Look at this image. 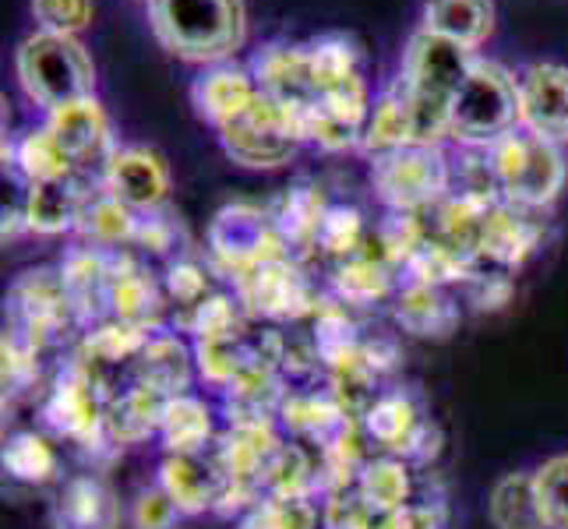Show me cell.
I'll return each mask as SVG.
<instances>
[{
    "instance_id": "42",
    "label": "cell",
    "mask_w": 568,
    "mask_h": 529,
    "mask_svg": "<svg viewBox=\"0 0 568 529\" xmlns=\"http://www.w3.org/2000/svg\"><path fill=\"white\" fill-rule=\"evenodd\" d=\"M237 529H322L318 498H262L247 516L233 522Z\"/></svg>"
},
{
    "instance_id": "17",
    "label": "cell",
    "mask_w": 568,
    "mask_h": 529,
    "mask_svg": "<svg viewBox=\"0 0 568 529\" xmlns=\"http://www.w3.org/2000/svg\"><path fill=\"white\" fill-rule=\"evenodd\" d=\"M57 272H61V283L68 289V301L74 307V318H78V325H82V332L110 318L113 251L74 244L64 251Z\"/></svg>"
},
{
    "instance_id": "5",
    "label": "cell",
    "mask_w": 568,
    "mask_h": 529,
    "mask_svg": "<svg viewBox=\"0 0 568 529\" xmlns=\"http://www.w3.org/2000/svg\"><path fill=\"white\" fill-rule=\"evenodd\" d=\"M4 328L32 343L39 353L71 349L82 336V325L74 318L68 289L57 268H29L22 272L4 297Z\"/></svg>"
},
{
    "instance_id": "48",
    "label": "cell",
    "mask_w": 568,
    "mask_h": 529,
    "mask_svg": "<svg viewBox=\"0 0 568 529\" xmlns=\"http://www.w3.org/2000/svg\"><path fill=\"white\" fill-rule=\"evenodd\" d=\"M382 512L357 487L322 498V529H382Z\"/></svg>"
},
{
    "instance_id": "4",
    "label": "cell",
    "mask_w": 568,
    "mask_h": 529,
    "mask_svg": "<svg viewBox=\"0 0 568 529\" xmlns=\"http://www.w3.org/2000/svg\"><path fill=\"white\" fill-rule=\"evenodd\" d=\"M487 152H491L501 202L534 212H544L558 202L568 173L561 145L547 142L526 128H516L487 145Z\"/></svg>"
},
{
    "instance_id": "13",
    "label": "cell",
    "mask_w": 568,
    "mask_h": 529,
    "mask_svg": "<svg viewBox=\"0 0 568 529\" xmlns=\"http://www.w3.org/2000/svg\"><path fill=\"white\" fill-rule=\"evenodd\" d=\"M47 128L68 152V160L74 163L78 176H89L95 173L100 176L106 170V163L113 160V152L121 149L113 142V128H110V116L106 110L95 103V100H82V103H71L47 113Z\"/></svg>"
},
{
    "instance_id": "9",
    "label": "cell",
    "mask_w": 568,
    "mask_h": 529,
    "mask_svg": "<svg viewBox=\"0 0 568 529\" xmlns=\"http://www.w3.org/2000/svg\"><path fill=\"white\" fill-rule=\"evenodd\" d=\"M233 297L241 301L244 315L262 325H307L322 304L325 286L311 279V272L297 258H276L244 272L230 283Z\"/></svg>"
},
{
    "instance_id": "51",
    "label": "cell",
    "mask_w": 568,
    "mask_h": 529,
    "mask_svg": "<svg viewBox=\"0 0 568 529\" xmlns=\"http://www.w3.org/2000/svg\"><path fill=\"white\" fill-rule=\"evenodd\" d=\"M39 32L74 35L92 22V0H32Z\"/></svg>"
},
{
    "instance_id": "23",
    "label": "cell",
    "mask_w": 568,
    "mask_h": 529,
    "mask_svg": "<svg viewBox=\"0 0 568 529\" xmlns=\"http://www.w3.org/2000/svg\"><path fill=\"white\" fill-rule=\"evenodd\" d=\"M403 279L399 272L392 268L385 258H378L375 251H361L354 258L346 262H336L328 268V279H325V289L336 297L339 304H346L349 311H378V307H388L396 301Z\"/></svg>"
},
{
    "instance_id": "33",
    "label": "cell",
    "mask_w": 568,
    "mask_h": 529,
    "mask_svg": "<svg viewBox=\"0 0 568 529\" xmlns=\"http://www.w3.org/2000/svg\"><path fill=\"white\" fill-rule=\"evenodd\" d=\"M487 522L495 529H547L534 469L501 474L487 491Z\"/></svg>"
},
{
    "instance_id": "2",
    "label": "cell",
    "mask_w": 568,
    "mask_h": 529,
    "mask_svg": "<svg viewBox=\"0 0 568 529\" xmlns=\"http://www.w3.org/2000/svg\"><path fill=\"white\" fill-rule=\"evenodd\" d=\"M155 39L184 61H223L244 43L241 0H149Z\"/></svg>"
},
{
    "instance_id": "12",
    "label": "cell",
    "mask_w": 568,
    "mask_h": 529,
    "mask_svg": "<svg viewBox=\"0 0 568 529\" xmlns=\"http://www.w3.org/2000/svg\"><path fill=\"white\" fill-rule=\"evenodd\" d=\"M47 522L50 529H121L128 522V508L103 474L85 469L53 487Z\"/></svg>"
},
{
    "instance_id": "22",
    "label": "cell",
    "mask_w": 568,
    "mask_h": 529,
    "mask_svg": "<svg viewBox=\"0 0 568 529\" xmlns=\"http://www.w3.org/2000/svg\"><path fill=\"white\" fill-rule=\"evenodd\" d=\"M276 420L286 438L304 441L311 448H325L328 441H336L343 430L354 424V417L346 414L322 382L290 388Z\"/></svg>"
},
{
    "instance_id": "19",
    "label": "cell",
    "mask_w": 568,
    "mask_h": 529,
    "mask_svg": "<svg viewBox=\"0 0 568 529\" xmlns=\"http://www.w3.org/2000/svg\"><path fill=\"white\" fill-rule=\"evenodd\" d=\"M519 128L547 142H568V68L530 64L519 78Z\"/></svg>"
},
{
    "instance_id": "26",
    "label": "cell",
    "mask_w": 568,
    "mask_h": 529,
    "mask_svg": "<svg viewBox=\"0 0 568 529\" xmlns=\"http://www.w3.org/2000/svg\"><path fill=\"white\" fill-rule=\"evenodd\" d=\"M163 409H166V396L149 388V385L124 382L121 388H116L110 396V406H106V435H110L116 452H124V448H139L152 438H160Z\"/></svg>"
},
{
    "instance_id": "14",
    "label": "cell",
    "mask_w": 568,
    "mask_h": 529,
    "mask_svg": "<svg viewBox=\"0 0 568 529\" xmlns=\"http://www.w3.org/2000/svg\"><path fill=\"white\" fill-rule=\"evenodd\" d=\"M544 241H547L544 212L495 202L484 220L477 258L487 268H501V272H513L516 276V272L544 247Z\"/></svg>"
},
{
    "instance_id": "52",
    "label": "cell",
    "mask_w": 568,
    "mask_h": 529,
    "mask_svg": "<svg viewBox=\"0 0 568 529\" xmlns=\"http://www.w3.org/2000/svg\"><path fill=\"white\" fill-rule=\"evenodd\" d=\"M448 505L442 498H414L399 512L382 519V529H445Z\"/></svg>"
},
{
    "instance_id": "53",
    "label": "cell",
    "mask_w": 568,
    "mask_h": 529,
    "mask_svg": "<svg viewBox=\"0 0 568 529\" xmlns=\"http://www.w3.org/2000/svg\"><path fill=\"white\" fill-rule=\"evenodd\" d=\"M364 360L382 382H388L403 367V346L396 332H364Z\"/></svg>"
},
{
    "instance_id": "25",
    "label": "cell",
    "mask_w": 568,
    "mask_h": 529,
    "mask_svg": "<svg viewBox=\"0 0 568 529\" xmlns=\"http://www.w3.org/2000/svg\"><path fill=\"white\" fill-rule=\"evenodd\" d=\"M155 484L173 498L184 519H199L215 512V501L223 491V469L212 452L205 456H166L155 469Z\"/></svg>"
},
{
    "instance_id": "7",
    "label": "cell",
    "mask_w": 568,
    "mask_h": 529,
    "mask_svg": "<svg viewBox=\"0 0 568 529\" xmlns=\"http://www.w3.org/2000/svg\"><path fill=\"white\" fill-rule=\"evenodd\" d=\"M371 187L388 212H435L453 194V163L442 145H406L371 160Z\"/></svg>"
},
{
    "instance_id": "29",
    "label": "cell",
    "mask_w": 568,
    "mask_h": 529,
    "mask_svg": "<svg viewBox=\"0 0 568 529\" xmlns=\"http://www.w3.org/2000/svg\"><path fill=\"white\" fill-rule=\"evenodd\" d=\"M89 194V176H68V181H50V184H29L22 199V220L26 233L36 237H61V233H74L78 212Z\"/></svg>"
},
{
    "instance_id": "27",
    "label": "cell",
    "mask_w": 568,
    "mask_h": 529,
    "mask_svg": "<svg viewBox=\"0 0 568 529\" xmlns=\"http://www.w3.org/2000/svg\"><path fill=\"white\" fill-rule=\"evenodd\" d=\"M268 212H272V223H276L280 237L290 251V258L304 262L307 254H315L318 230L328 212V199L315 181L290 184Z\"/></svg>"
},
{
    "instance_id": "37",
    "label": "cell",
    "mask_w": 568,
    "mask_h": 529,
    "mask_svg": "<svg viewBox=\"0 0 568 529\" xmlns=\"http://www.w3.org/2000/svg\"><path fill=\"white\" fill-rule=\"evenodd\" d=\"M251 318L244 315L241 301L233 297V289H215L209 297L173 318V328H181L191 343H209V339H244Z\"/></svg>"
},
{
    "instance_id": "11",
    "label": "cell",
    "mask_w": 568,
    "mask_h": 529,
    "mask_svg": "<svg viewBox=\"0 0 568 529\" xmlns=\"http://www.w3.org/2000/svg\"><path fill=\"white\" fill-rule=\"evenodd\" d=\"M220 145L237 166L276 170L286 166L304 142L293 113L272 100V95L258 92V100L244 113H237L230 124L220 128Z\"/></svg>"
},
{
    "instance_id": "31",
    "label": "cell",
    "mask_w": 568,
    "mask_h": 529,
    "mask_svg": "<svg viewBox=\"0 0 568 529\" xmlns=\"http://www.w3.org/2000/svg\"><path fill=\"white\" fill-rule=\"evenodd\" d=\"M142 212H134L121 199H113L106 187H89L82 212H78V244L103 247V251H124L134 247V233H139Z\"/></svg>"
},
{
    "instance_id": "47",
    "label": "cell",
    "mask_w": 568,
    "mask_h": 529,
    "mask_svg": "<svg viewBox=\"0 0 568 529\" xmlns=\"http://www.w3.org/2000/svg\"><path fill=\"white\" fill-rule=\"evenodd\" d=\"M537 495L547 529H568V452L547 456L534 466Z\"/></svg>"
},
{
    "instance_id": "10",
    "label": "cell",
    "mask_w": 568,
    "mask_h": 529,
    "mask_svg": "<svg viewBox=\"0 0 568 529\" xmlns=\"http://www.w3.org/2000/svg\"><path fill=\"white\" fill-rule=\"evenodd\" d=\"M519 128V78L495 61H477L456 92L453 131L459 145H491Z\"/></svg>"
},
{
    "instance_id": "36",
    "label": "cell",
    "mask_w": 568,
    "mask_h": 529,
    "mask_svg": "<svg viewBox=\"0 0 568 529\" xmlns=\"http://www.w3.org/2000/svg\"><path fill=\"white\" fill-rule=\"evenodd\" d=\"M417 466H409L399 456H382L375 452L367 459V466L361 469L357 477V491L378 508L382 516H392L406 508L409 501L417 498Z\"/></svg>"
},
{
    "instance_id": "24",
    "label": "cell",
    "mask_w": 568,
    "mask_h": 529,
    "mask_svg": "<svg viewBox=\"0 0 568 529\" xmlns=\"http://www.w3.org/2000/svg\"><path fill=\"white\" fill-rule=\"evenodd\" d=\"M223 435V414L199 391L166 399L160 424V448L166 456H205Z\"/></svg>"
},
{
    "instance_id": "1",
    "label": "cell",
    "mask_w": 568,
    "mask_h": 529,
    "mask_svg": "<svg viewBox=\"0 0 568 529\" xmlns=\"http://www.w3.org/2000/svg\"><path fill=\"white\" fill-rule=\"evenodd\" d=\"M121 385V378L103 375V370H95L68 353V360L53 370L47 391L39 396L43 430H50L57 441L74 445L92 466L116 459L121 452L106 435V406Z\"/></svg>"
},
{
    "instance_id": "6",
    "label": "cell",
    "mask_w": 568,
    "mask_h": 529,
    "mask_svg": "<svg viewBox=\"0 0 568 529\" xmlns=\"http://www.w3.org/2000/svg\"><path fill=\"white\" fill-rule=\"evenodd\" d=\"M361 427L371 448L382 456H399L420 474L438 462L445 435L438 420L427 414L424 399L406 385H385L375 406L361 417Z\"/></svg>"
},
{
    "instance_id": "40",
    "label": "cell",
    "mask_w": 568,
    "mask_h": 529,
    "mask_svg": "<svg viewBox=\"0 0 568 529\" xmlns=\"http://www.w3.org/2000/svg\"><path fill=\"white\" fill-rule=\"evenodd\" d=\"M8 155L26 184H50V181H68V176H74V163L68 160V152L57 145L47 124L29 131L14 149H8Z\"/></svg>"
},
{
    "instance_id": "35",
    "label": "cell",
    "mask_w": 568,
    "mask_h": 529,
    "mask_svg": "<svg viewBox=\"0 0 568 529\" xmlns=\"http://www.w3.org/2000/svg\"><path fill=\"white\" fill-rule=\"evenodd\" d=\"M495 26V4L491 0H427L424 8V29L438 32L453 43L477 50Z\"/></svg>"
},
{
    "instance_id": "49",
    "label": "cell",
    "mask_w": 568,
    "mask_h": 529,
    "mask_svg": "<svg viewBox=\"0 0 568 529\" xmlns=\"http://www.w3.org/2000/svg\"><path fill=\"white\" fill-rule=\"evenodd\" d=\"M516 297V276L513 272H501V268H487L480 265L474 272V279L463 286V301L469 304V311L477 315H498Z\"/></svg>"
},
{
    "instance_id": "44",
    "label": "cell",
    "mask_w": 568,
    "mask_h": 529,
    "mask_svg": "<svg viewBox=\"0 0 568 529\" xmlns=\"http://www.w3.org/2000/svg\"><path fill=\"white\" fill-rule=\"evenodd\" d=\"M212 265L194 258V254H181V258L166 262L163 268V289H166V301L170 307H178V315H184V311L199 307L209 293H215L212 286ZM173 315V318H178Z\"/></svg>"
},
{
    "instance_id": "41",
    "label": "cell",
    "mask_w": 568,
    "mask_h": 529,
    "mask_svg": "<svg viewBox=\"0 0 568 529\" xmlns=\"http://www.w3.org/2000/svg\"><path fill=\"white\" fill-rule=\"evenodd\" d=\"M367 223H364V212L357 205H328L325 220H322V230H318V244H315V254L328 258L332 265L336 262H346L354 258V254L367 251Z\"/></svg>"
},
{
    "instance_id": "3",
    "label": "cell",
    "mask_w": 568,
    "mask_h": 529,
    "mask_svg": "<svg viewBox=\"0 0 568 529\" xmlns=\"http://www.w3.org/2000/svg\"><path fill=\"white\" fill-rule=\"evenodd\" d=\"M18 82L26 95L43 106L47 113L92 100L95 89V68L85 47L74 35L57 32H36L18 50Z\"/></svg>"
},
{
    "instance_id": "38",
    "label": "cell",
    "mask_w": 568,
    "mask_h": 529,
    "mask_svg": "<svg viewBox=\"0 0 568 529\" xmlns=\"http://www.w3.org/2000/svg\"><path fill=\"white\" fill-rule=\"evenodd\" d=\"M43 357L32 343H26L22 336H14L11 328H4L0 336V385H4V409L14 406L18 399L29 396H43L47 391V370H43Z\"/></svg>"
},
{
    "instance_id": "46",
    "label": "cell",
    "mask_w": 568,
    "mask_h": 529,
    "mask_svg": "<svg viewBox=\"0 0 568 529\" xmlns=\"http://www.w3.org/2000/svg\"><path fill=\"white\" fill-rule=\"evenodd\" d=\"M184 226L170 208H155V212H142L139 220V233H134V251L149 254V258H181L184 254Z\"/></svg>"
},
{
    "instance_id": "20",
    "label": "cell",
    "mask_w": 568,
    "mask_h": 529,
    "mask_svg": "<svg viewBox=\"0 0 568 529\" xmlns=\"http://www.w3.org/2000/svg\"><path fill=\"white\" fill-rule=\"evenodd\" d=\"M128 382L149 385L155 391H163L166 399L194 391V382H199V370H194V343L173 325L152 328L145 349L139 353V360L131 364Z\"/></svg>"
},
{
    "instance_id": "8",
    "label": "cell",
    "mask_w": 568,
    "mask_h": 529,
    "mask_svg": "<svg viewBox=\"0 0 568 529\" xmlns=\"http://www.w3.org/2000/svg\"><path fill=\"white\" fill-rule=\"evenodd\" d=\"M276 258H290V251L280 237L276 223H272L268 208H258L251 202H233L212 215V223L205 230V262L212 265L215 276L233 283L244 272Z\"/></svg>"
},
{
    "instance_id": "45",
    "label": "cell",
    "mask_w": 568,
    "mask_h": 529,
    "mask_svg": "<svg viewBox=\"0 0 568 529\" xmlns=\"http://www.w3.org/2000/svg\"><path fill=\"white\" fill-rule=\"evenodd\" d=\"M307 61H311V78H315V100L332 89V85H343L349 78H357V50L349 47L346 35H325L318 43L307 47Z\"/></svg>"
},
{
    "instance_id": "15",
    "label": "cell",
    "mask_w": 568,
    "mask_h": 529,
    "mask_svg": "<svg viewBox=\"0 0 568 529\" xmlns=\"http://www.w3.org/2000/svg\"><path fill=\"white\" fill-rule=\"evenodd\" d=\"M166 289L163 276L142 262V254L131 247L113 251V289H110V318L139 325V328H163L166 325Z\"/></svg>"
},
{
    "instance_id": "32",
    "label": "cell",
    "mask_w": 568,
    "mask_h": 529,
    "mask_svg": "<svg viewBox=\"0 0 568 529\" xmlns=\"http://www.w3.org/2000/svg\"><path fill=\"white\" fill-rule=\"evenodd\" d=\"M258 82L251 74L237 71V68H215L209 74H202L191 89L194 110H199L202 121H209L215 131L223 124H230L233 116L244 113L254 100H258Z\"/></svg>"
},
{
    "instance_id": "16",
    "label": "cell",
    "mask_w": 568,
    "mask_h": 529,
    "mask_svg": "<svg viewBox=\"0 0 568 529\" xmlns=\"http://www.w3.org/2000/svg\"><path fill=\"white\" fill-rule=\"evenodd\" d=\"M100 187H106L113 199H121L134 212H155L170 202V166L160 152L145 145L116 149L106 170L100 173Z\"/></svg>"
},
{
    "instance_id": "43",
    "label": "cell",
    "mask_w": 568,
    "mask_h": 529,
    "mask_svg": "<svg viewBox=\"0 0 568 529\" xmlns=\"http://www.w3.org/2000/svg\"><path fill=\"white\" fill-rule=\"evenodd\" d=\"M244 364H247V336L194 343V370H199V382L212 391H220V396L233 385V378L241 375Z\"/></svg>"
},
{
    "instance_id": "39",
    "label": "cell",
    "mask_w": 568,
    "mask_h": 529,
    "mask_svg": "<svg viewBox=\"0 0 568 529\" xmlns=\"http://www.w3.org/2000/svg\"><path fill=\"white\" fill-rule=\"evenodd\" d=\"M406 145H414V121H409L406 92L396 82L375 106H371L364 134H361V149L371 155V160H378V155L406 149Z\"/></svg>"
},
{
    "instance_id": "28",
    "label": "cell",
    "mask_w": 568,
    "mask_h": 529,
    "mask_svg": "<svg viewBox=\"0 0 568 529\" xmlns=\"http://www.w3.org/2000/svg\"><path fill=\"white\" fill-rule=\"evenodd\" d=\"M0 466L11 484L22 487H61L64 484V456L50 430H11L0 448Z\"/></svg>"
},
{
    "instance_id": "34",
    "label": "cell",
    "mask_w": 568,
    "mask_h": 529,
    "mask_svg": "<svg viewBox=\"0 0 568 529\" xmlns=\"http://www.w3.org/2000/svg\"><path fill=\"white\" fill-rule=\"evenodd\" d=\"M262 495L268 498H322L318 452L304 441L283 438L262 474Z\"/></svg>"
},
{
    "instance_id": "50",
    "label": "cell",
    "mask_w": 568,
    "mask_h": 529,
    "mask_svg": "<svg viewBox=\"0 0 568 529\" xmlns=\"http://www.w3.org/2000/svg\"><path fill=\"white\" fill-rule=\"evenodd\" d=\"M181 519V508L173 505L160 484L139 487L128 505V529H178Z\"/></svg>"
},
{
    "instance_id": "18",
    "label": "cell",
    "mask_w": 568,
    "mask_h": 529,
    "mask_svg": "<svg viewBox=\"0 0 568 529\" xmlns=\"http://www.w3.org/2000/svg\"><path fill=\"white\" fill-rule=\"evenodd\" d=\"M388 315L403 336H409V339L445 343V339H453L463 325V304L453 289L424 286V283H403L396 301L388 304Z\"/></svg>"
},
{
    "instance_id": "21",
    "label": "cell",
    "mask_w": 568,
    "mask_h": 529,
    "mask_svg": "<svg viewBox=\"0 0 568 529\" xmlns=\"http://www.w3.org/2000/svg\"><path fill=\"white\" fill-rule=\"evenodd\" d=\"M280 420H251V424H223V435L215 441L212 456L223 469V480L247 484L262 491V474L272 452L283 445Z\"/></svg>"
},
{
    "instance_id": "30",
    "label": "cell",
    "mask_w": 568,
    "mask_h": 529,
    "mask_svg": "<svg viewBox=\"0 0 568 529\" xmlns=\"http://www.w3.org/2000/svg\"><path fill=\"white\" fill-rule=\"evenodd\" d=\"M149 332L152 328H139V325L106 318L100 325L85 328L68 353H71V357H78V360H85L89 367L103 370V375H113V378L128 382L131 364L139 360V353L149 343Z\"/></svg>"
}]
</instances>
